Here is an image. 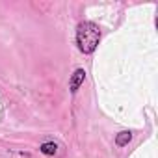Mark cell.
Wrapping results in <instances>:
<instances>
[{"mask_svg":"<svg viewBox=\"0 0 158 158\" xmlns=\"http://www.w3.org/2000/svg\"><path fill=\"white\" fill-rule=\"evenodd\" d=\"M99 39H101V30L97 24L93 23H82L78 26V32H76V41H78V47L84 54H91L97 45H99Z\"/></svg>","mask_w":158,"mask_h":158,"instance_id":"cell-1","label":"cell"},{"mask_svg":"<svg viewBox=\"0 0 158 158\" xmlns=\"http://www.w3.org/2000/svg\"><path fill=\"white\" fill-rule=\"evenodd\" d=\"M84 76H86V73H84L82 69H76V71H74V74H73V78H71V84H69V88H71L73 93L80 88V84L84 82Z\"/></svg>","mask_w":158,"mask_h":158,"instance_id":"cell-2","label":"cell"},{"mask_svg":"<svg viewBox=\"0 0 158 158\" xmlns=\"http://www.w3.org/2000/svg\"><path fill=\"white\" fill-rule=\"evenodd\" d=\"M130 138H132V136H130V132H121V134L117 136L115 143H117V145H127V143L130 141Z\"/></svg>","mask_w":158,"mask_h":158,"instance_id":"cell-3","label":"cell"},{"mask_svg":"<svg viewBox=\"0 0 158 158\" xmlns=\"http://www.w3.org/2000/svg\"><path fill=\"white\" fill-rule=\"evenodd\" d=\"M41 152H45V154H54V152H56V145H54V143H45V145L41 147Z\"/></svg>","mask_w":158,"mask_h":158,"instance_id":"cell-4","label":"cell"}]
</instances>
